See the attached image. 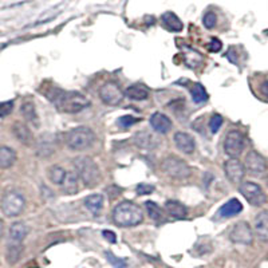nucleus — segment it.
<instances>
[{"label":"nucleus","instance_id":"obj_14","mask_svg":"<svg viewBox=\"0 0 268 268\" xmlns=\"http://www.w3.org/2000/svg\"><path fill=\"white\" fill-rule=\"evenodd\" d=\"M173 141L178 150H181L185 155H192L195 149H196V144H195V138L190 134L185 132H177L174 134Z\"/></svg>","mask_w":268,"mask_h":268},{"label":"nucleus","instance_id":"obj_33","mask_svg":"<svg viewBox=\"0 0 268 268\" xmlns=\"http://www.w3.org/2000/svg\"><path fill=\"white\" fill-rule=\"evenodd\" d=\"M14 110V101H6V102H0V118H4L10 116Z\"/></svg>","mask_w":268,"mask_h":268},{"label":"nucleus","instance_id":"obj_1","mask_svg":"<svg viewBox=\"0 0 268 268\" xmlns=\"http://www.w3.org/2000/svg\"><path fill=\"white\" fill-rule=\"evenodd\" d=\"M47 97L59 111L66 114L80 113L90 105L89 99L78 91H63L58 87L47 93Z\"/></svg>","mask_w":268,"mask_h":268},{"label":"nucleus","instance_id":"obj_26","mask_svg":"<svg viewBox=\"0 0 268 268\" xmlns=\"http://www.w3.org/2000/svg\"><path fill=\"white\" fill-rule=\"evenodd\" d=\"M165 209L166 212L169 213V216H172L174 219L182 220L188 216V209H186L181 203H178V201H174V200L166 201Z\"/></svg>","mask_w":268,"mask_h":268},{"label":"nucleus","instance_id":"obj_32","mask_svg":"<svg viewBox=\"0 0 268 268\" xmlns=\"http://www.w3.org/2000/svg\"><path fill=\"white\" fill-rule=\"evenodd\" d=\"M106 257H107V260H109V263L113 267L116 268H126V261L124 260V259H120V257H117L116 255H114L113 252H106L105 253Z\"/></svg>","mask_w":268,"mask_h":268},{"label":"nucleus","instance_id":"obj_2","mask_svg":"<svg viewBox=\"0 0 268 268\" xmlns=\"http://www.w3.org/2000/svg\"><path fill=\"white\" fill-rule=\"evenodd\" d=\"M113 221L118 227H136L144 221V213L134 203L122 201L113 209Z\"/></svg>","mask_w":268,"mask_h":268},{"label":"nucleus","instance_id":"obj_35","mask_svg":"<svg viewBox=\"0 0 268 268\" xmlns=\"http://www.w3.org/2000/svg\"><path fill=\"white\" fill-rule=\"evenodd\" d=\"M203 23H204V26L207 27L208 30H211L213 27L216 26V23H217V16H216L215 12H207L203 18Z\"/></svg>","mask_w":268,"mask_h":268},{"label":"nucleus","instance_id":"obj_10","mask_svg":"<svg viewBox=\"0 0 268 268\" xmlns=\"http://www.w3.org/2000/svg\"><path fill=\"white\" fill-rule=\"evenodd\" d=\"M57 150V137L51 133L42 134L35 142V155L41 159H49Z\"/></svg>","mask_w":268,"mask_h":268},{"label":"nucleus","instance_id":"obj_40","mask_svg":"<svg viewBox=\"0 0 268 268\" xmlns=\"http://www.w3.org/2000/svg\"><path fill=\"white\" fill-rule=\"evenodd\" d=\"M102 235H103V238H105L109 243H111V244H114V243L117 242V236H116V234L111 232V231H103Z\"/></svg>","mask_w":268,"mask_h":268},{"label":"nucleus","instance_id":"obj_6","mask_svg":"<svg viewBox=\"0 0 268 268\" xmlns=\"http://www.w3.org/2000/svg\"><path fill=\"white\" fill-rule=\"evenodd\" d=\"M163 170L169 177L174 180H184L190 176V166L176 156H169L164 159L163 161Z\"/></svg>","mask_w":268,"mask_h":268},{"label":"nucleus","instance_id":"obj_36","mask_svg":"<svg viewBox=\"0 0 268 268\" xmlns=\"http://www.w3.org/2000/svg\"><path fill=\"white\" fill-rule=\"evenodd\" d=\"M140 121L138 118L133 117V116H124L118 120V125L121 126V128H130L132 125L137 124V122Z\"/></svg>","mask_w":268,"mask_h":268},{"label":"nucleus","instance_id":"obj_22","mask_svg":"<svg viewBox=\"0 0 268 268\" xmlns=\"http://www.w3.org/2000/svg\"><path fill=\"white\" fill-rule=\"evenodd\" d=\"M243 211V205L242 203L238 200V199H232L228 203L223 205V207L220 208L219 212H217V215L220 217H232V216L239 215L240 212Z\"/></svg>","mask_w":268,"mask_h":268},{"label":"nucleus","instance_id":"obj_38","mask_svg":"<svg viewBox=\"0 0 268 268\" xmlns=\"http://www.w3.org/2000/svg\"><path fill=\"white\" fill-rule=\"evenodd\" d=\"M136 190L138 195H149V193H151L155 190V186L147 185V184H140V185L137 186Z\"/></svg>","mask_w":268,"mask_h":268},{"label":"nucleus","instance_id":"obj_20","mask_svg":"<svg viewBox=\"0 0 268 268\" xmlns=\"http://www.w3.org/2000/svg\"><path fill=\"white\" fill-rule=\"evenodd\" d=\"M62 189L66 195H75L80 192V176L75 170H70L66 173Z\"/></svg>","mask_w":268,"mask_h":268},{"label":"nucleus","instance_id":"obj_39","mask_svg":"<svg viewBox=\"0 0 268 268\" xmlns=\"http://www.w3.org/2000/svg\"><path fill=\"white\" fill-rule=\"evenodd\" d=\"M238 55L239 54L236 53V49L235 47H231L229 50L225 54V57L228 58V61L232 62V63H238Z\"/></svg>","mask_w":268,"mask_h":268},{"label":"nucleus","instance_id":"obj_12","mask_svg":"<svg viewBox=\"0 0 268 268\" xmlns=\"http://www.w3.org/2000/svg\"><path fill=\"white\" fill-rule=\"evenodd\" d=\"M224 172H225V176L232 184L240 185L243 182V178L246 176V166L238 159H229L227 163L224 164Z\"/></svg>","mask_w":268,"mask_h":268},{"label":"nucleus","instance_id":"obj_15","mask_svg":"<svg viewBox=\"0 0 268 268\" xmlns=\"http://www.w3.org/2000/svg\"><path fill=\"white\" fill-rule=\"evenodd\" d=\"M12 133H14V136L16 137V140L19 141L20 144L26 145V146H31L34 144L32 133H31L30 128L24 122L16 121L15 124L12 125Z\"/></svg>","mask_w":268,"mask_h":268},{"label":"nucleus","instance_id":"obj_31","mask_svg":"<svg viewBox=\"0 0 268 268\" xmlns=\"http://www.w3.org/2000/svg\"><path fill=\"white\" fill-rule=\"evenodd\" d=\"M145 207H146V211L149 213V217L151 220H155L157 223H160L163 220V212H161V208L159 205L153 203V201H146L145 203Z\"/></svg>","mask_w":268,"mask_h":268},{"label":"nucleus","instance_id":"obj_16","mask_svg":"<svg viewBox=\"0 0 268 268\" xmlns=\"http://www.w3.org/2000/svg\"><path fill=\"white\" fill-rule=\"evenodd\" d=\"M134 144L141 149H155L159 146L160 138L153 133H149L146 130L136 133L134 136Z\"/></svg>","mask_w":268,"mask_h":268},{"label":"nucleus","instance_id":"obj_27","mask_svg":"<svg viewBox=\"0 0 268 268\" xmlns=\"http://www.w3.org/2000/svg\"><path fill=\"white\" fill-rule=\"evenodd\" d=\"M16 161V151L8 146H0V169L11 168Z\"/></svg>","mask_w":268,"mask_h":268},{"label":"nucleus","instance_id":"obj_11","mask_svg":"<svg viewBox=\"0 0 268 268\" xmlns=\"http://www.w3.org/2000/svg\"><path fill=\"white\" fill-rule=\"evenodd\" d=\"M229 239L231 242L236 243V244L249 246L253 240V234L249 224L246 221H239L235 224L229 232Z\"/></svg>","mask_w":268,"mask_h":268},{"label":"nucleus","instance_id":"obj_19","mask_svg":"<svg viewBox=\"0 0 268 268\" xmlns=\"http://www.w3.org/2000/svg\"><path fill=\"white\" fill-rule=\"evenodd\" d=\"M28 234V228L22 221H16L10 228V240L8 244H22Z\"/></svg>","mask_w":268,"mask_h":268},{"label":"nucleus","instance_id":"obj_30","mask_svg":"<svg viewBox=\"0 0 268 268\" xmlns=\"http://www.w3.org/2000/svg\"><path fill=\"white\" fill-rule=\"evenodd\" d=\"M190 94H192L193 102L196 103H203L208 99L207 90H205L204 86L200 85V83H196V85L190 89Z\"/></svg>","mask_w":268,"mask_h":268},{"label":"nucleus","instance_id":"obj_13","mask_svg":"<svg viewBox=\"0 0 268 268\" xmlns=\"http://www.w3.org/2000/svg\"><path fill=\"white\" fill-rule=\"evenodd\" d=\"M246 170H248L249 173L252 176H261V174L265 172V168H267V164H265V160L263 156H260L257 151L251 150L248 155L246 156Z\"/></svg>","mask_w":268,"mask_h":268},{"label":"nucleus","instance_id":"obj_25","mask_svg":"<svg viewBox=\"0 0 268 268\" xmlns=\"http://www.w3.org/2000/svg\"><path fill=\"white\" fill-rule=\"evenodd\" d=\"M85 207H86L87 211L93 213L94 216L99 215L103 208V196L102 195H98V193L87 196L85 199Z\"/></svg>","mask_w":268,"mask_h":268},{"label":"nucleus","instance_id":"obj_4","mask_svg":"<svg viewBox=\"0 0 268 268\" xmlns=\"http://www.w3.org/2000/svg\"><path fill=\"white\" fill-rule=\"evenodd\" d=\"M94 141V132L87 126H78L75 129H71L66 136V145L70 149L76 151L86 150L90 146H93Z\"/></svg>","mask_w":268,"mask_h":268},{"label":"nucleus","instance_id":"obj_23","mask_svg":"<svg viewBox=\"0 0 268 268\" xmlns=\"http://www.w3.org/2000/svg\"><path fill=\"white\" fill-rule=\"evenodd\" d=\"M20 114H22L23 118L27 122H30V124L35 125V126H39V117L34 102H31V101L23 102L22 106H20Z\"/></svg>","mask_w":268,"mask_h":268},{"label":"nucleus","instance_id":"obj_5","mask_svg":"<svg viewBox=\"0 0 268 268\" xmlns=\"http://www.w3.org/2000/svg\"><path fill=\"white\" fill-rule=\"evenodd\" d=\"M24 205H26L24 197H23L22 193L16 192V190L7 192L0 201L2 212L7 217H15V216L20 215L24 209Z\"/></svg>","mask_w":268,"mask_h":268},{"label":"nucleus","instance_id":"obj_8","mask_svg":"<svg viewBox=\"0 0 268 268\" xmlns=\"http://www.w3.org/2000/svg\"><path fill=\"white\" fill-rule=\"evenodd\" d=\"M125 93L116 82H106L99 89V98L105 105L116 106L122 102Z\"/></svg>","mask_w":268,"mask_h":268},{"label":"nucleus","instance_id":"obj_42","mask_svg":"<svg viewBox=\"0 0 268 268\" xmlns=\"http://www.w3.org/2000/svg\"><path fill=\"white\" fill-rule=\"evenodd\" d=\"M3 235H4V221L0 219V240L3 239Z\"/></svg>","mask_w":268,"mask_h":268},{"label":"nucleus","instance_id":"obj_7","mask_svg":"<svg viewBox=\"0 0 268 268\" xmlns=\"http://www.w3.org/2000/svg\"><path fill=\"white\" fill-rule=\"evenodd\" d=\"M239 190L244 196V199L253 207H261L267 201L265 193L263 192V189L260 188V185H257L256 182H242L239 186Z\"/></svg>","mask_w":268,"mask_h":268},{"label":"nucleus","instance_id":"obj_21","mask_svg":"<svg viewBox=\"0 0 268 268\" xmlns=\"http://www.w3.org/2000/svg\"><path fill=\"white\" fill-rule=\"evenodd\" d=\"M161 22H163V26L165 27L166 30L172 31V32H180V31H182V28H184V24H182V22L180 20V18H178L176 14H173V12L170 11L163 14Z\"/></svg>","mask_w":268,"mask_h":268},{"label":"nucleus","instance_id":"obj_43","mask_svg":"<svg viewBox=\"0 0 268 268\" xmlns=\"http://www.w3.org/2000/svg\"><path fill=\"white\" fill-rule=\"evenodd\" d=\"M267 184H268V178H267Z\"/></svg>","mask_w":268,"mask_h":268},{"label":"nucleus","instance_id":"obj_29","mask_svg":"<svg viewBox=\"0 0 268 268\" xmlns=\"http://www.w3.org/2000/svg\"><path fill=\"white\" fill-rule=\"evenodd\" d=\"M66 173H67V172H66L62 166H51L49 170L50 181L53 182V184H55V185L62 186V184H63L64 181V177H66Z\"/></svg>","mask_w":268,"mask_h":268},{"label":"nucleus","instance_id":"obj_24","mask_svg":"<svg viewBox=\"0 0 268 268\" xmlns=\"http://www.w3.org/2000/svg\"><path fill=\"white\" fill-rule=\"evenodd\" d=\"M125 95L132 101H144L149 97V90L144 85L136 83V85H132L125 90Z\"/></svg>","mask_w":268,"mask_h":268},{"label":"nucleus","instance_id":"obj_34","mask_svg":"<svg viewBox=\"0 0 268 268\" xmlns=\"http://www.w3.org/2000/svg\"><path fill=\"white\" fill-rule=\"evenodd\" d=\"M221 125H223V117H221L220 114L212 116L211 121H209V129H211L212 133L219 132V129L221 128Z\"/></svg>","mask_w":268,"mask_h":268},{"label":"nucleus","instance_id":"obj_9","mask_svg":"<svg viewBox=\"0 0 268 268\" xmlns=\"http://www.w3.org/2000/svg\"><path fill=\"white\" fill-rule=\"evenodd\" d=\"M244 137L239 130H231L224 141V150L231 159H238L244 150Z\"/></svg>","mask_w":268,"mask_h":268},{"label":"nucleus","instance_id":"obj_37","mask_svg":"<svg viewBox=\"0 0 268 268\" xmlns=\"http://www.w3.org/2000/svg\"><path fill=\"white\" fill-rule=\"evenodd\" d=\"M223 49V43L219 41L217 38H213L211 42H209V45H208V50L211 51V53H219Z\"/></svg>","mask_w":268,"mask_h":268},{"label":"nucleus","instance_id":"obj_18","mask_svg":"<svg viewBox=\"0 0 268 268\" xmlns=\"http://www.w3.org/2000/svg\"><path fill=\"white\" fill-rule=\"evenodd\" d=\"M149 122H150V126L153 128V130L156 133H160V134H166L172 129L170 118L163 113H155L150 117Z\"/></svg>","mask_w":268,"mask_h":268},{"label":"nucleus","instance_id":"obj_17","mask_svg":"<svg viewBox=\"0 0 268 268\" xmlns=\"http://www.w3.org/2000/svg\"><path fill=\"white\" fill-rule=\"evenodd\" d=\"M253 231L261 242L268 243V211H261L255 217Z\"/></svg>","mask_w":268,"mask_h":268},{"label":"nucleus","instance_id":"obj_3","mask_svg":"<svg viewBox=\"0 0 268 268\" xmlns=\"http://www.w3.org/2000/svg\"><path fill=\"white\" fill-rule=\"evenodd\" d=\"M75 172L78 173L80 178L87 188H93L98 184L99 178H101V173L97 164L86 156H80L72 161Z\"/></svg>","mask_w":268,"mask_h":268},{"label":"nucleus","instance_id":"obj_41","mask_svg":"<svg viewBox=\"0 0 268 268\" xmlns=\"http://www.w3.org/2000/svg\"><path fill=\"white\" fill-rule=\"evenodd\" d=\"M261 93L268 98V81H265V82L261 85Z\"/></svg>","mask_w":268,"mask_h":268},{"label":"nucleus","instance_id":"obj_28","mask_svg":"<svg viewBox=\"0 0 268 268\" xmlns=\"http://www.w3.org/2000/svg\"><path fill=\"white\" fill-rule=\"evenodd\" d=\"M22 253H23V244H8L7 253H6L8 264L11 265L16 264V263L20 260Z\"/></svg>","mask_w":268,"mask_h":268}]
</instances>
